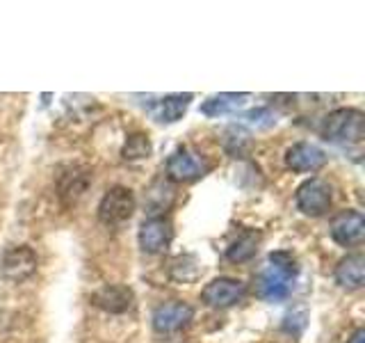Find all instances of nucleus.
I'll return each mask as SVG.
<instances>
[{"label": "nucleus", "mask_w": 365, "mask_h": 343, "mask_svg": "<svg viewBox=\"0 0 365 343\" xmlns=\"http://www.w3.org/2000/svg\"><path fill=\"white\" fill-rule=\"evenodd\" d=\"M297 272H299V266L290 252H272L267 266L256 277V295L267 302L285 300L294 289Z\"/></svg>", "instance_id": "1"}, {"label": "nucleus", "mask_w": 365, "mask_h": 343, "mask_svg": "<svg viewBox=\"0 0 365 343\" xmlns=\"http://www.w3.org/2000/svg\"><path fill=\"white\" fill-rule=\"evenodd\" d=\"M319 133L327 142L340 146L361 144L365 135V114L356 108H338L324 117Z\"/></svg>", "instance_id": "2"}, {"label": "nucleus", "mask_w": 365, "mask_h": 343, "mask_svg": "<svg viewBox=\"0 0 365 343\" xmlns=\"http://www.w3.org/2000/svg\"><path fill=\"white\" fill-rule=\"evenodd\" d=\"M210 167L212 163L203 154L190 146H178L167 160V177L176 183H190L208 174Z\"/></svg>", "instance_id": "3"}, {"label": "nucleus", "mask_w": 365, "mask_h": 343, "mask_svg": "<svg viewBox=\"0 0 365 343\" xmlns=\"http://www.w3.org/2000/svg\"><path fill=\"white\" fill-rule=\"evenodd\" d=\"M135 213V194L130 188L114 186L110 188L98 204V220L108 227L123 224Z\"/></svg>", "instance_id": "4"}, {"label": "nucleus", "mask_w": 365, "mask_h": 343, "mask_svg": "<svg viewBox=\"0 0 365 343\" xmlns=\"http://www.w3.org/2000/svg\"><path fill=\"white\" fill-rule=\"evenodd\" d=\"M297 209L308 217H319L331 209V186L322 179H308L297 188Z\"/></svg>", "instance_id": "5"}, {"label": "nucleus", "mask_w": 365, "mask_h": 343, "mask_svg": "<svg viewBox=\"0 0 365 343\" xmlns=\"http://www.w3.org/2000/svg\"><path fill=\"white\" fill-rule=\"evenodd\" d=\"M34 270H37V254L34 249L28 245H19V247H9L5 249L3 259H0V274L7 282H26L32 277Z\"/></svg>", "instance_id": "6"}, {"label": "nucleus", "mask_w": 365, "mask_h": 343, "mask_svg": "<svg viewBox=\"0 0 365 343\" xmlns=\"http://www.w3.org/2000/svg\"><path fill=\"white\" fill-rule=\"evenodd\" d=\"M247 295V284L233 279V277H220L212 279L201 291V300L212 309H226L237 304Z\"/></svg>", "instance_id": "7"}, {"label": "nucleus", "mask_w": 365, "mask_h": 343, "mask_svg": "<svg viewBox=\"0 0 365 343\" xmlns=\"http://www.w3.org/2000/svg\"><path fill=\"white\" fill-rule=\"evenodd\" d=\"M194 318V309L187 302L171 300L160 304L153 312V327L160 334H174V332L185 329Z\"/></svg>", "instance_id": "8"}, {"label": "nucleus", "mask_w": 365, "mask_h": 343, "mask_svg": "<svg viewBox=\"0 0 365 343\" xmlns=\"http://www.w3.org/2000/svg\"><path fill=\"white\" fill-rule=\"evenodd\" d=\"M174 238V224L169 217H148L140 227V247L146 254H163Z\"/></svg>", "instance_id": "9"}, {"label": "nucleus", "mask_w": 365, "mask_h": 343, "mask_svg": "<svg viewBox=\"0 0 365 343\" xmlns=\"http://www.w3.org/2000/svg\"><path fill=\"white\" fill-rule=\"evenodd\" d=\"M365 236V217L359 211H340L331 220V238L342 247L359 245Z\"/></svg>", "instance_id": "10"}, {"label": "nucleus", "mask_w": 365, "mask_h": 343, "mask_svg": "<svg viewBox=\"0 0 365 343\" xmlns=\"http://www.w3.org/2000/svg\"><path fill=\"white\" fill-rule=\"evenodd\" d=\"M133 300H135L133 291L123 284H106L91 295V302H94L98 309H103V312H110V314L128 312L133 307Z\"/></svg>", "instance_id": "11"}, {"label": "nucleus", "mask_w": 365, "mask_h": 343, "mask_svg": "<svg viewBox=\"0 0 365 343\" xmlns=\"http://www.w3.org/2000/svg\"><path fill=\"white\" fill-rule=\"evenodd\" d=\"M91 181V172L83 165H66L60 169V177H57V188H60V197L71 204L80 199L85 194L87 186Z\"/></svg>", "instance_id": "12"}, {"label": "nucleus", "mask_w": 365, "mask_h": 343, "mask_svg": "<svg viewBox=\"0 0 365 343\" xmlns=\"http://www.w3.org/2000/svg\"><path fill=\"white\" fill-rule=\"evenodd\" d=\"M327 163V154L311 142H297L285 151V165L292 172H317Z\"/></svg>", "instance_id": "13"}, {"label": "nucleus", "mask_w": 365, "mask_h": 343, "mask_svg": "<svg viewBox=\"0 0 365 343\" xmlns=\"http://www.w3.org/2000/svg\"><path fill=\"white\" fill-rule=\"evenodd\" d=\"M190 101H192V94H169V96L148 103V112H151V117L160 124H174L185 114V110L190 108Z\"/></svg>", "instance_id": "14"}, {"label": "nucleus", "mask_w": 365, "mask_h": 343, "mask_svg": "<svg viewBox=\"0 0 365 343\" xmlns=\"http://www.w3.org/2000/svg\"><path fill=\"white\" fill-rule=\"evenodd\" d=\"M336 282L342 289L356 291L365 284V257L363 254H347L336 266Z\"/></svg>", "instance_id": "15"}, {"label": "nucleus", "mask_w": 365, "mask_h": 343, "mask_svg": "<svg viewBox=\"0 0 365 343\" xmlns=\"http://www.w3.org/2000/svg\"><path fill=\"white\" fill-rule=\"evenodd\" d=\"M249 101V94L245 91H224V94H215L210 99H205L201 103V112L205 117H220V114H228V112H235L240 108H245Z\"/></svg>", "instance_id": "16"}, {"label": "nucleus", "mask_w": 365, "mask_h": 343, "mask_svg": "<svg viewBox=\"0 0 365 343\" xmlns=\"http://www.w3.org/2000/svg\"><path fill=\"white\" fill-rule=\"evenodd\" d=\"M258 245H260V234L256 232V229H242V232L228 243L226 259L233 261V263L249 261L258 252Z\"/></svg>", "instance_id": "17"}, {"label": "nucleus", "mask_w": 365, "mask_h": 343, "mask_svg": "<svg viewBox=\"0 0 365 343\" xmlns=\"http://www.w3.org/2000/svg\"><path fill=\"white\" fill-rule=\"evenodd\" d=\"M151 154H153V144L148 140L146 133L128 135L121 146V156H123V160H128V163H140V160L151 158Z\"/></svg>", "instance_id": "18"}, {"label": "nucleus", "mask_w": 365, "mask_h": 343, "mask_svg": "<svg viewBox=\"0 0 365 343\" xmlns=\"http://www.w3.org/2000/svg\"><path fill=\"white\" fill-rule=\"evenodd\" d=\"M165 197L174 199V188H171L167 181L153 183V188L146 194V204H148V209H151V217L165 215V209H169V202H165Z\"/></svg>", "instance_id": "19"}, {"label": "nucleus", "mask_w": 365, "mask_h": 343, "mask_svg": "<svg viewBox=\"0 0 365 343\" xmlns=\"http://www.w3.org/2000/svg\"><path fill=\"white\" fill-rule=\"evenodd\" d=\"M224 146H226V151L231 156L242 158L249 151L251 140H249V135L242 129H228L226 137H224Z\"/></svg>", "instance_id": "20"}, {"label": "nucleus", "mask_w": 365, "mask_h": 343, "mask_svg": "<svg viewBox=\"0 0 365 343\" xmlns=\"http://www.w3.org/2000/svg\"><path fill=\"white\" fill-rule=\"evenodd\" d=\"M242 119L249 126H256V129H269V126L277 124V114H274L269 108H256V110H249L247 114H242Z\"/></svg>", "instance_id": "21"}, {"label": "nucleus", "mask_w": 365, "mask_h": 343, "mask_svg": "<svg viewBox=\"0 0 365 343\" xmlns=\"http://www.w3.org/2000/svg\"><path fill=\"white\" fill-rule=\"evenodd\" d=\"M363 337H365V332H363V329H359V332H356V334H354L351 343H363V341H365Z\"/></svg>", "instance_id": "22"}]
</instances>
